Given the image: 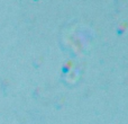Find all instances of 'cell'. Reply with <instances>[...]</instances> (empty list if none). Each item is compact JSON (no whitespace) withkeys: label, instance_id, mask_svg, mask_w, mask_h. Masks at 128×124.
<instances>
[]
</instances>
